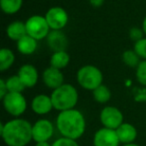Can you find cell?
<instances>
[{"label": "cell", "instance_id": "ba28073f", "mask_svg": "<svg viewBox=\"0 0 146 146\" xmlns=\"http://www.w3.org/2000/svg\"><path fill=\"white\" fill-rule=\"evenodd\" d=\"M99 119L103 127L113 130H116L124 122L123 114L115 106H105L100 112Z\"/></svg>", "mask_w": 146, "mask_h": 146}, {"label": "cell", "instance_id": "44dd1931", "mask_svg": "<svg viewBox=\"0 0 146 146\" xmlns=\"http://www.w3.org/2000/svg\"><path fill=\"white\" fill-rule=\"evenodd\" d=\"M92 95H93V99L100 104L107 103L111 99V91L104 84H101L99 87H97L95 90H93L92 91Z\"/></svg>", "mask_w": 146, "mask_h": 146}, {"label": "cell", "instance_id": "83f0119b", "mask_svg": "<svg viewBox=\"0 0 146 146\" xmlns=\"http://www.w3.org/2000/svg\"><path fill=\"white\" fill-rule=\"evenodd\" d=\"M8 94V88L6 85V81L4 79L0 80V99L2 100Z\"/></svg>", "mask_w": 146, "mask_h": 146}, {"label": "cell", "instance_id": "9c48e42d", "mask_svg": "<svg viewBox=\"0 0 146 146\" xmlns=\"http://www.w3.org/2000/svg\"><path fill=\"white\" fill-rule=\"evenodd\" d=\"M44 16L51 30H62L67 25L69 19L66 10L59 6L49 8Z\"/></svg>", "mask_w": 146, "mask_h": 146}, {"label": "cell", "instance_id": "1f68e13d", "mask_svg": "<svg viewBox=\"0 0 146 146\" xmlns=\"http://www.w3.org/2000/svg\"><path fill=\"white\" fill-rule=\"evenodd\" d=\"M121 146H140L137 143H129V144H122Z\"/></svg>", "mask_w": 146, "mask_h": 146}, {"label": "cell", "instance_id": "603a6c76", "mask_svg": "<svg viewBox=\"0 0 146 146\" xmlns=\"http://www.w3.org/2000/svg\"><path fill=\"white\" fill-rule=\"evenodd\" d=\"M122 60L125 63V65L136 68L140 63V61H141V59L136 54V52L134 50H126L122 54Z\"/></svg>", "mask_w": 146, "mask_h": 146}, {"label": "cell", "instance_id": "4fadbf2b", "mask_svg": "<svg viewBox=\"0 0 146 146\" xmlns=\"http://www.w3.org/2000/svg\"><path fill=\"white\" fill-rule=\"evenodd\" d=\"M17 75L21 79L22 83L26 88H32L38 82V71L33 65L24 64L19 68Z\"/></svg>", "mask_w": 146, "mask_h": 146}, {"label": "cell", "instance_id": "52a82bcc", "mask_svg": "<svg viewBox=\"0 0 146 146\" xmlns=\"http://www.w3.org/2000/svg\"><path fill=\"white\" fill-rule=\"evenodd\" d=\"M54 124L48 119H38L32 124V139L36 142H49L54 135Z\"/></svg>", "mask_w": 146, "mask_h": 146}, {"label": "cell", "instance_id": "f1b7e54d", "mask_svg": "<svg viewBox=\"0 0 146 146\" xmlns=\"http://www.w3.org/2000/svg\"><path fill=\"white\" fill-rule=\"evenodd\" d=\"M89 3L91 6L95 7V8H99L104 4V0H89Z\"/></svg>", "mask_w": 146, "mask_h": 146}, {"label": "cell", "instance_id": "6da1fadb", "mask_svg": "<svg viewBox=\"0 0 146 146\" xmlns=\"http://www.w3.org/2000/svg\"><path fill=\"white\" fill-rule=\"evenodd\" d=\"M0 134L7 146H27L32 141V124L23 118H13L0 125Z\"/></svg>", "mask_w": 146, "mask_h": 146}, {"label": "cell", "instance_id": "484cf974", "mask_svg": "<svg viewBox=\"0 0 146 146\" xmlns=\"http://www.w3.org/2000/svg\"><path fill=\"white\" fill-rule=\"evenodd\" d=\"M51 146H79L77 140L66 137H59L51 143Z\"/></svg>", "mask_w": 146, "mask_h": 146}, {"label": "cell", "instance_id": "f546056e", "mask_svg": "<svg viewBox=\"0 0 146 146\" xmlns=\"http://www.w3.org/2000/svg\"><path fill=\"white\" fill-rule=\"evenodd\" d=\"M34 146H51L49 142H36Z\"/></svg>", "mask_w": 146, "mask_h": 146}, {"label": "cell", "instance_id": "ac0fdd59", "mask_svg": "<svg viewBox=\"0 0 146 146\" xmlns=\"http://www.w3.org/2000/svg\"><path fill=\"white\" fill-rule=\"evenodd\" d=\"M70 62V56L66 51H58L53 52L50 57V66L62 70Z\"/></svg>", "mask_w": 146, "mask_h": 146}, {"label": "cell", "instance_id": "30bf717a", "mask_svg": "<svg viewBox=\"0 0 146 146\" xmlns=\"http://www.w3.org/2000/svg\"><path fill=\"white\" fill-rule=\"evenodd\" d=\"M93 146H121L116 130L102 127L94 133Z\"/></svg>", "mask_w": 146, "mask_h": 146}, {"label": "cell", "instance_id": "7a4b0ae2", "mask_svg": "<svg viewBox=\"0 0 146 146\" xmlns=\"http://www.w3.org/2000/svg\"><path fill=\"white\" fill-rule=\"evenodd\" d=\"M55 123L57 131L62 137L78 140L85 133V117L81 111L75 108L59 112Z\"/></svg>", "mask_w": 146, "mask_h": 146}, {"label": "cell", "instance_id": "e0dca14e", "mask_svg": "<svg viewBox=\"0 0 146 146\" xmlns=\"http://www.w3.org/2000/svg\"><path fill=\"white\" fill-rule=\"evenodd\" d=\"M17 50L23 55H31L37 49V40L32 38L29 35H25L24 37L16 42Z\"/></svg>", "mask_w": 146, "mask_h": 146}, {"label": "cell", "instance_id": "cb8c5ba5", "mask_svg": "<svg viewBox=\"0 0 146 146\" xmlns=\"http://www.w3.org/2000/svg\"><path fill=\"white\" fill-rule=\"evenodd\" d=\"M136 78L141 85L146 86V60H141L136 67Z\"/></svg>", "mask_w": 146, "mask_h": 146}, {"label": "cell", "instance_id": "8992f818", "mask_svg": "<svg viewBox=\"0 0 146 146\" xmlns=\"http://www.w3.org/2000/svg\"><path fill=\"white\" fill-rule=\"evenodd\" d=\"M2 104L5 111L14 118L20 117L27 109V101L22 93L9 92L2 99Z\"/></svg>", "mask_w": 146, "mask_h": 146}, {"label": "cell", "instance_id": "5b68a950", "mask_svg": "<svg viewBox=\"0 0 146 146\" xmlns=\"http://www.w3.org/2000/svg\"><path fill=\"white\" fill-rule=\"evenodd\" d=\"M25 24H26L27 35L36 39L37 41L45 39L51 31L45 16L41 15H32L25 21Z\"/></svg>", "mask_w": 146, "mask_h": 146}, {"label": "cell", "instance_id": "9a60e30c", "mask_svg": "<svg viewBox=\"0 0 146 146\" xmlns=\"http://www.w3.org/2000/svg\"><path fill=\"white\" fill-rule=\"evenodd\" d=\"M116 133H117L121 145L122 144L135 143L138 134L135 126L131 123H128V122H123L116 129Z\"/></svg>", "mask_w": 146, "mask_h": 146}, {"label": "cell", "instance_id": "d6986e66", "mask_svg": "<svg viewBox=\"0 0 146 146\" xmlns=\"http://www.w3.org/2000/svg\"><path fill=\"white\" fill-rule=\"evenodd\" d=\"M15 61V55L12 50L8 48H2L0 50V71L8 70Z\"/></svg>", "mask_w": 146, "mask_h": 146}, {"label": "cell", "instance_id": "7c38bea8", "mask_svg": "<svg viewBox=\"0 0 146 146\" xmlns=\"http://www.w3.org/2000/svg\"><path fill=\"white\" fill-rule=\"evenodd\" d=\"M47 45L53 52L66 51L68 46V40L64 33L61 30H51L46 37Z\"/></svg>", "mask_w": 146, "mask_h": 146}, {"label": "cell", "instance_id": "3957f363", "mask_svg": "<svg viewBox=\"0 0 146 146\" xmlns=\"http://www.w3.org/2000/svg\"><path fill=\"white\" fill-rule=\"evenodd\" d=\"M50 97L54 109L61 112L75 108L78 102V92L73 85L64 83L53 90Z\"/></svg>", "mask_w": 146, "mask_h": 146}, {"label": "cell", "instance_id": "8fae6325", "mask_svg": "<svg viewBox=\"0 0 146 146\" xmlns=\"http://www.w3.org/2000/svg\"><path fill=\"white\" fill-rule=\"evenodd\" d=\"M42 80L47 87L54 90L64 84V75L61 70L50 66L43 71Z\"/></svg>", "mask_w": 146, "mask_h": 146}, {"label": "cell", "instance_id": "277c9868", "mask_svg": "<svg viewBox=\"0 0 146 146\" xmlns=\"http://www.w3.org/2000/svg\"><path fill=\"white\" fill-rule=\"evenodd\" d=\"M76 79L83 89L93 91L103 84V74L101 70L94 65H85L77 71Z\"/></svg>", "mask_w": 146, "mask_h": 146}, {"label": "cell", "instance_id": "2e32d148", "mask_svg": "<svg viewBox=\"0 0 146 146\" xmlns=\"http://www.w3.org/2000/svg\"><path fill=\"white\" fill-rule=\"evenodd\" d=\"M6 34H7V36L9 37V39L17 42V41L20 40L22 37L27 35L26 24H25V22L20 21V20L12 21V22L7 26Z\"/></svg>", "mask_w": 146, "mask_h": 146}, {"label": "cell", "instance_id": "4dcf8cb0", "mask_svg": "<svg viewBox=\"0 0 146 146\" xmlns=\"http://www.w3.org/2000/svg\"><path fill=\"white\" fill-rule=\"evenodd\" d=\"M142 29H143V32H144V34H145V37H146V16L144 17L143 22H142Z\"/></svg>", "mask_w": 146, "mask_h": 146}, {"label": "cell", "instance_id": "d4e9b609", "mask_svg": "<svg viewBox=\"0 0 146 146\" xmlns=\"http://www.w3.org/2000/svg\"><path fill=\"white\" fill-rule=\"evenodd\" d=\"M133 50L140 57L141 60H146V37L134 43Z\"/></svg>", "mask_w": 146, "mask_h": 146}, {"label": "cell", "instance_id": "4316f807", "mask_svg": "<svg viewBox=\"0 0 146 146\" xmlns=\"http://www.w3.org/2000/svg\"><path fill=\"white\" fill-rule=\"evenodd\" d=\"M145 34L143 32V29L138 28V27H132L129 31V37L132 41H134V43L137 41L141 40L142 38H144Z\"/></svg>", "mask_w": 146, "mask_h": 146}, {"label": "cell", "instance_id": "7402d4cb", "mask_svg": "<svg viewBox=\"0 0 146 146\" xmlns=\"http://www.w3.org/2000/svg\"><path fill=\"white\" fill-rule=\"evenodd\" d=\"M5 81H6V85L8 88V93L9 92L10 93H22L23 90L26 88L18 75L10 76Z\"/></svg>", "mask_w": 146, "mask_h": 146}, {"label": "cell", "instance_id": "ffe728a7", "mask_svg": "<svg viewBox=\"0 0 146 146\" xmlns=\"http://www.w3.org/2000/svg\"><path fill=\"white\" fill-rule=\"evenodd\" d=\"M23 0H0V7L5 14L12 15L21 9Z\"/></svg>", "mask_w": 146, "mask_h": 146}, {"label": "cell", "instance_id": "5bb4252c", "mask_svg": "<svg viewBox=\"0 0 146 146\" xmlns=\"http://www.w3.org/2000/svg\"><path fill=\"white\" fill-rule=\"evenodd\" d=\"M31 109L37 115H46L54 109L51 97L46 94H38L32 99Z\"/></svg>", "mask_w": 146, "mask_h": 146}]
</instances>
